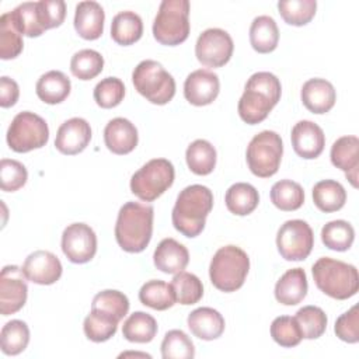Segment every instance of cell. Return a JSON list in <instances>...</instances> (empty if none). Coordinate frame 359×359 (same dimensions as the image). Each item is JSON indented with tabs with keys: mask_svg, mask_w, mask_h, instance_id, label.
<instances>
[{
	"mask_svg": "<svg viewBox=\"0 0 359 359\" xmlns=\"http://www.w3.org/2000/svg\"><path fill=\"white\" fill-rule=\"evenodd\" d=\"M28 296V286L22 268L6 265L0 273V313L10 316L20 311Z\"/></svg>",
	"mask_w": 359,
	"mask_h": 359,
	"instance_id": "cell-14",
	"label": "cell"
},
{
	"mask_svg": "<svg viewBox=\"0 0 359 359\" xmlns=\"http://www.w3.org/2000/svg\"><path fill=\"white\" fill-rule=\"evenodd\" d=\"M22 34L11 20L10 13L0 17V57L3 60L14 59L22 52Z\"/></svg>",
	"mask_w": 359,
	"mask_h": 359,
	"instance_id": "cell-43",
	"label": "cell"
},
{
	"mask_svg": "<svg viewBox=\"0 0 359 359\" xmlns=\"http://www.w3.org/2000/svg\"><path fill=\"white\" fill-rule=\"evenodd\" d=\"M331 163L342 170L352 184L358 188V168H359V139L353 135L337 139L331 146Z\"/></svg>",
	"mask_w": 359,
	"mask_h": 359,
	"instance_id": "cell-19",
	"label": "cell"
},
{
	"mask_svg": "<svg viewBox=\"0 0 359 359\" xmlns=\"http://www.w3.org/2000/svg\"><path fill=\"white\" fill-rule=\"evenodd\" d=\"M316 286L327 296L337 300H346L359 290L358 269L339 259L330 257L318 258L313 268Z\"/></svg>",
	"mask_w": 359,
	"mask_h": 359,
	"instance_id": "cell-4",
	"label": "cell"
},
{
	"mask_svg": "<svg viewBox=\"0 0 359 359\" xmlns=\"http://www.w3.org/2000/svg\"><path fill=\"white\" fill-rule=\"evenodd\" d=\"M143 22L139 14L135 11H121L111 22V38L118 45H132L142 38Z\"/></svg>",
	"mask_w": 359,
	"mask_h": 359,
	"instance_id": "cell-28",
	"label": "cell"
},
{
	"mask_svg": "<svg viewBox=\"0 0 359 359\" xmlns=\"http://www.w3.org/2000/svg\"><path fill=\"white\" fill-rule=\"evenodd\" d=\"M62 264L59 258L43 250L31 252L22 265V272L28 280L36 285H52L62 276Z\"/></svg>",
	"mask_w": 359,
	"mask_h": 359,
	"instance_id": "cell-16",
	"label": "cell"
},
{
	"mask_svg": "<svg viewBox=\"0 0 359 359\" xmlns=\"http://www.w3.org/2000/svg\"><path fill=\"white\" fill-rule=\"evenodd\" d=\"M294 320L302 331L303 338L317 339L320 338L327 328V316L317 306H304L297 310Z\"/></svg>",
	"mask_w": 359,
	"mask_h": 359,
	"instance_id": "cell-42",
	"label": "cell"
},
{
	"mask_svg": "<svg viewBox=\"0 0 359 359\" xmlns=\"http://www.w3.org/2000/svg\"><path fill=\"white\" fill-rule=\"evenodd\" d=\"M136 126L126 118L111 119L104 129V142L114 154H128L137 146Z\"/></svg>",
	"mask_w": 359,
	"mask_h": 359,
	"instance_id": "cell-20",
	"label": "cell"
},
{
	"mask_svg": "<svg viewBox=\"0 0 359 359\" xmlns=\"http://www.w3.org/2000/svg\"><path fill=\"white\" fill-rule=\"evenodd\" d=\"M278 10L285 22L296 27L306 25L311 21L317 10L316 0H279Z\"/></svg>",
	"mask_w": 359,
	"mask_h": 359,
	"instance_id": "cell-41",
	"label": "cell"
},
{
	"mask_svg": "<svg viewBox=\"0 0 359 359\" xmlns=\"http://www.w3.org/2000/svg\"><path fill=\"white\" fill-rule=\"evenodd\" d=\"M224 202L229 212L237 216H247L258 206L259 195L251 184L236 182L226 191Z\"/></svg>",
	"mask_w": 359,
	"mask_h": 359,
	"instance_id": "cell-29",
	"label": "cell"
},
{
	"mask_svg": "<svg viewBox=\"0 0 359 359\" xmlns=\"http://www.w3.org/2000/svg\"><path fill=\"white\" fill-rule=\"evenodd\" d=\"M38 14L45 31L56 28L65 21L66 3L63 0H41L38 1Z\"/></svg>",
	"mask_w": 359,
	"mask_h": 359,
	"instance_id": "cell-50",
	"label": "cell"
},
{
	"mask_svg": "<svg viewBox=\"0 0 359 359\" xmlns=\"http://www.w3.org/2000/svg\"><path fill=\"white\" fill-rule=\"evenodd\" d=\"M154 209L140 202H126L118 212L115 238L126 252H142L150 243Z\"/></svg>",
	"mask_w": 359,
	"mask_h": 359,
	"instance_id": "cell-3",
	"label": "cell"
},
{
	"mask_svg": "<svg viewBox=\"0 0 359 359\" xmlns=\"http://www.w3.org/2000/svg\"><path fill=\"white\" fill-rule=\"evenodd\" d=\"M250 258L237 245H224L216 251L209 265L212 285L220 292L230 293L238 290L247 278Z\"/></svg>",
	"mask_w": 359,
	"mask_h": 359,
	"instance_id": "cell-5",
	"label": "cell"
},
{
	"mask_svg": "<svg viewBox=\"0 0 359 359\" xmlns=\"http://www.w3.org/2000/svg\"><path fill=\"white\" fill-rule=\"evenodd\" d=\"M355 240V230L345 220H332L321 229V241L334 251H346Z\"/></svg>",
	"mask_w": 359,
	"mask_h": 359,
	"instance_id": "cell-37",
	"label": "cell"
},
{
	"mask_svg": "<svg viewBox=\"0 0 359 359\" xmlns=\"http://www.w3.org/2000/svg\"><path fill=\"white\" fill-rule=\"evenodd\" d=\"M157 334V321L144 311L132 313L122 325V335L129 342L146 344L153 341Z\"/></svg>",
	"mask_w": 359,
	"mask_h": 359,
	"instance_id": "cell-32",
	"label": "cell"
},
{
	"mask_svg": "<svg viewBox=\"0 0 359 359\" xmlns=\"http://www.w3.org/2000/svg\"><path fill=\"white\" fill-rule=\"evenodd\" d=\"M175 171L171 161L153 158L142 165L130 178V191L140 201L153 202L174 182Z\"/></svg>",
	"mask_w": 359,
	"mask_h": 359,
	"instance_id": "cell-9",
	"label": "cell"
},
{
	"mask_svg": "<svg viewBox=\"0 0 359 359\" xmlns=\"http://www.w3.org/2000/svg\"><path fill=\"white\" fill-rule=\"evenodd\" d=\"M153 262L158 271L175 275L187 268L189 262V252L187 247L177 240L164 238L154 250Z\"/></svg>",
	"mask_w": 359,
	"mask_h": 359,
	"instance_id": "cell-22",
	"label": "cell"
},
{
	"mask_svg": "<svg viewBox=\"0 0 359 359\" xmlns=\"http://www.w3.org/2000/svg\"><path fill=\"white\" fill-rule=\"evenodd\" d=\"M220 91V81L216 73L208 69H198L188 74L184 83L185 100L196 107L212 104Z\"/></svg>",
	"mask_w": 359,
	"mask_h": 359,
	"instance_id": "cell-15",
	"label": "cell"
},
{
	"mask_svg": "<svg viewBox=\"0 0 359 359\" xmlns=\"http://www.w3.org/2000/svg\"><path fill=\"white\" fill-rule=\"evenodd\" d=\"M20 88L15 80L3 76L0 77V105L3 108L13 107L18 101Z\"/></svg>",
	"mask_w": 359,
	"mask_h": 359,
	"instance_id": "cell-51",
	"label": "cell"
},
{
	"mask_svg": "<svg viewBox=\"0 0 359 359\" xmlns=\"http://www.w3.org/2000/svg\"><path fill=\"white\" fill-rule=\"evenodd\" d=\"M189 1L163 0L153 22V35L161 45L175 46L189 35Z\"/></svg>",
	"mask_w": 359,
	"mask_h": 359,
	"instance_id": "cell-6",
	"label": "cell"
},
{
	"mask_svg": "<svg viewBox=\"0 0 359 359\" xmlns=\"http://www.w3.org/2000/svg\"><path fill=\"white\" fill-rule=\"evenodd\" d=\"M250 42L258 53L275 50L279 42V29L275 20L269 15L255 17L250 27Z\"/></svg>",
	"mask_w": 359,
	"mask_h": 359,
	"instance_id": "cell-27",
	"label": "cell"
},
{
	"mask_svg": "<svg viewBox=\"0 0 359 359\" xmlns=\"http://www.w3.org/2000/svg\"><path fill=\"white\" fill-rule=\"evenodd\" d=\"M294 153L306 160L317 158L325 146V135L323 129L311 121H299L290 133Z\"/></svg>",
	"mask_w": 359,
	"mask_h": 359,
	"instance_id": "cell-18",
	"label": "cell"
},
{
	"mask_svg": "<svg viewBox=\"0 0 359 359\" xmlns=\"http://www.w3.org/2000/svg\"><path fill=\"white\" fill-rule=\"evenodd\" d=\"M212 208L213 194L208 187L194 184L184 188L178 194L171 213L175 230L189 238L199 236Z\"/></svg>",
	"mask_w": 359,
	"mask_h": 359,
	"instance_id": "cell-2",
	"label": "cell"
},
{
	"mask_svg": "<svg viewBox=\"0 0 359 359\" xmlns=\"http://www.w3.org/2000/svg\"><path fill=\"white\" fill-rule=\"evenodd\" d=\"M271 201L283 212L297 210L304 202V191L300 184L292 180H280L271 188Z\"/></svg>",
	"mask_w": 359,
	"mask_h": 359,
	"instance_id": "cell-34",
	"label": "cell"
},
{
	"mask_svg": "<svg viewBox=\"0 0 359 359\" xmlns=\"http://www.w3.org/2000/svg\"><path fill=\"white\" fill-rule=\"evenodd\" d=\"M62 251L73 264H86L97 252V236L86 223L69 224L62 234Z\"/></svg>",
	"mask_w": 359,
	"mask_h": 359,
	"instance_id": "cell-13",
	"label": "cell"
},
{
	"mask_svg": "<svg viewBox=\"0 0 359 359\" xmlns=\"http://www.w3.org/2000/svg\"><path fill=\"white\" fill-rule=\"evenodd\" d=\"M303 105L313 114L328 112L335 101L337 93L334 86L325 79H310L307 80L300 91Z\"/></svg>",
	"mask_w": 359,
	"mask_h": 359,
	"instance_id": "cell-21",
	"label": "cell"
},
{
	"mask_svg": "<svg viewBox=\"0 0 359 359\" xmlns=\"http://www.w3.org/2000/svg\"><path fill=\"white\" fill-rule=\"evenodd\" d=\"M29 328L21 320H11L6 323L0 332V345L4 355H18L28 346Z\"/></svg>",
	"mask_w": 359,
	"mask_h": 359,
	"instance_id": "cell-36",
	"label": "cell"
},
{
	"mask_svg": "<svg viewBox=\"0 0 359 359\" xmlns=\"http://www.w3.org/2000/svg\"><path fill=\"white\" fill-rule=\"evenodd\" d=\"M187 323L191 332L203 341H213L224 331L223 316L212 307L195 309L189 313Z\"/></svg>",
	"mask_w": 359,
	"mask_h": 359,
	"instance_id": "cell-24",
	"label": "cell"
},
{
	"mask_svg": "<svg viewBox=\"0 0 359 359\" xmlns=\"http://www.w3.org/2000/svg\"><path fill=\"white\" fill-rule=\"evenodd\" d=\"M27 180L28 172L22 163L10 158H3L0 161V181L4 192L18 191L25 185Z\"/></svg>",
	"mask_w": 359,
	"mask_h": 359,
	"instance_id": "cell-48",
	"label": "cell"
},
{
	"mask_svg": "<svg viewBox=\"0 0 359 359\" xmlns=\"http://www.w3.org/2000/svg\"><path fill=\"white\" fill-rule=\"evenodd\" d=\"M282 94L279 79L269 72H257L245 83L244 93L238 101V115L248 123L262 122L278 104Z\"/></svg>",
	"mask_w": 359,
	"mask_h": 359,
	"instance_id": "cell-1",
	"label": "cell"
},
{
	"mask_svg": "<svg viewBox=\"0 0 359 359\" xmlns=\"http://www.w3.org/2000/svg\"><path fill=\"white\" fill-rule=\"evenodd\" d=\"M136 91L156 105H164L175 95L174 77L156 60H142L132 73Z\"/></svg>",
	"mask_w": 359,
	"mask_h": 359,
	"instance_id": "cell-7",
	"label": "cell"
},
{
	"mask_svg": "<svg viewBox=\"0 0 359 359\" xmlns=\"http://www.w3.org/2000/svg\"><path fill=\"white\" fill-rule=\"evenodd\" d=\"M94 101L101 108H114L125 97V86L118 77H105L94 87Z\"/></svg>",
	"mask_w": 359,
	"mask_h": 359,
	"instance_id": "cell-47",
	"label": "cell"
},
{
	"mask_svg": "<svg viewBox=\"0 0 359 359\" xmlns=\"http://www.w3.org/2000/svg\"><path fill=\"white\" fill-rule=\"evenodd\" d=\"M72 90L69 77L60 70H50L42 74L35 86L36 95L41 101L55 105L65 101Z\"/></svg>",
	"mask_w": 359,
	"mask_h": 359,
	"instance_id": "cell-26",
	"label": "cell"
},
{
	"mask_svg": "<svg viewBox=\"0 0 359 359\" xmlns=\"http://www.w3.org/2000/svg\"><path fill=\"white\" fill-rule=\"evenodd\" d=\"M119 320L100 310L91 309L90 314L84 318L83 330L86 337L93 342H105L115 335Z\"/></svg>",
	"mask_w": 359,
	"mask_h": 359,
	"instance_id": "cell-35",
	"label": "cell"
},
{
	"mask_svg": "<svg viewBox=\"0 0 359 359\" xmlns=\"http://www.w3.org/2000/svg\"><path fill=\"white\" fill-rule=\"evenodd\" d=\"M91 309L104 311L121 321L129 311V300L126 294H123L122 292L107 289V290L98 292L94 296Z\"/></svg>",
	"mask_w": 359,
	"mask_h": 359,
	"instance_id": "cell-45",
	"label": "cell"
},
{
	"mask_svg": "<svg viewBox=\"0 0 359 359\" xmlns=\"http://www.w3.org/2000/svg\"><path fill=\"white\" fill-rule=\"evenodd\" d=\"M175 302L184 306L198 303L203 296V285L201 279L189 272H178L171 280Z\"/></svg>",
	"mask_w": 359,
	"mask_h": 359,
	"instance_id": "cell-39",
	"label": "cell"
},
{
	"mask_svg": "<svg viewBox=\"0 0 359 359\" xmlns=\"http://www.w3.org/2000/svg\"><path fill=\"white\" fill-rule=\"evenodd\" d=\"M188 168L196 175H208L216 165V149L205 139L194 140L185 151Z\"/></svg>",
	"mask_w": 359,
	"mask_h": 359,
	"instance_id": "cell-31",
	"label": "cell"
},
{
	"mask_svg": "<svg viewBox=\"0 0 359 359\" xmlns=\"http://www.w3.org/2000/svg\"><path fill=\"white\" fill-rule=\"evenodd\" d=\"M105 13L97 1H80L74 11V29L88 41L98 39L104 31Z\"/></svg>",
	"mask_w": 359,
	"mask_h": 359,
	"instance_id": "cell-23",
	"label": "cell"
},
{
	"mask_svg": "<svg viewBox=\"0 0 359 359\" xmlns=\"http://www.w3.org/2000/svg\"><path fill=\"white\" fill-rule=\"evenodd\" d=\"M234 43L222 28H208L196 39L195 56L206 67H222L233 55Z\"/></svg>",
	"mask_w": 359,
	"mask_h": 359,
	"instance_id": "cell-12",
	"label": "cell"
},
{
	"mask_svg": "<svg viewBox=\"0 0 359 359\" xmlns=\"http://www.w3.org/2000/svg\"><path fill=\"white\" fill-rule=\"evenodd\" d=\"M13 22L22 35L29 38L39 36L45 32L41 25L38 14V1H25L18 4L14 10L8 11Z\"/></svg>",
	"mask_w": 359,
	"mask_h": 359,
	"instance_id": "cell-38",
	"label": "cell"
},
{
	"mask_svg": "<svg viewBox=\"0 0 359 359\" xmlns=\"http://www.w3.org/2000/svg\"><path fill=\"white\" fill-rule=\"evenodd\" d=\"M6 139L13 151L27 153L34 149H41L48 143L49 128L39 115L31 111H22L13 118Z\"/></svg>",
	"mask_w": 359,
	"mask_h": 359,
	"instance_id": "cell-10",
	"label": "cell"
},
{
	"mask_svg": "<svg viewBox=\"0 0 359 359\" xmlns=\"http://www.w3.org/2000/svg\"><path fill=\"white\" fill-rule=\"evenodd\" d=\"M133 355H135V356H143V358H151L149 353H137V352H135V353H133V352L121 353V355H119V358H122V356H133Z\"/></svg>",
	"mask_w": 359,
	"mask_h": 359,
	"instance_id": "cell-52",
	"label": "cell"
},
{
	"mask_svg": "<svg viewBox=\"0 0 359 359\" xmlns=\"http://www.w3.org/2000/svg\"><path fill=\"white\" fill-rule=\"evenodd\" d=\"M313 201L324 213L337 212L346 202V191L338 181L323 180L313 187Z\"/></svg>",
	"mask_w": 359,
	"mask_h": 359,
	"instance_id": "cell-30",
	"label": "cell"
},
{
	"mask_svg": "<svg viewBox=\"0 0 359 359\" xmlns=\"http://www.w3.org/2000/svg\"><path fill=\"white\" fill-rule=\"evenodd\" d=\"M276 247L286 261L306 259L314 247V234L307 222L293 219L285 222L276 234Z\"/></svg>",
	"mask_w": 359,
	"mask_h": 359,
	"instance_id": "cell-11",
	"label": "cell"
},
{
	"mask_svg": "<svg viewBox=\"0 0 359 359\" xmlns=\"http://www.w3.org/2000/svg\"><path fill=\"white\" fill-rule=\"evenodd\" d=\"M139 300L142 304L153 310L163 311L174 306L175 294L171 283L160 279H151L140 287Z\"/></svg>",
	"mask_w": 359,
	"mask_h": 359,
	"instance_id": "cell-33",
	"label": "cell"
},
{
	"mask_svg": "<svg viewBox=\"0 0 359 359\" xmlns=\"http://www.w3.org/2000/svg\"><path fill=\"white\" fill-rule=\"evenodd\" d=\"M271 337L278 345L283 348H293L299 345L303 339L297 321L294 320V317L289 316H280L272 321Z\"/></svg>",
	"mask_w": 359,
	"mask_h": 359,
	"instance_id": "cell-46",
	"label": "cell"
},
{
	"mask_svg": "<svg viewBox=\"0 0 359 359\" xmlns=\"http://www.w3.org/2000/svg\"><path fill=\"white\" fill-rule=\"evenodd\" d=\"M283 154L280 136L273 130L257 133L247 146V164L250 171L259 178H269L279 170Z\"/></svg>",
	"mask_w": 359,
	"mask_h": 359,
	"instance_id": "cell-8",
	"label": "cell"
},
{
	"mask_svg": "<svg viewBox=\"0 0 359 359\" xmlns=\"http://www.w3.org/2000/svg\"><path fill=\"white\" fill-rule=\"evenodd\" d=\"M91 140L90 123L83 118H70L65 121L56 133L55 147L67 156L81 153Z\"/></svg>",
	"mask_w": 359,
	"mask_h": 359,
	"instance_id": "cell-17",
	"label": "cell"
},
{
	"mask_svg": "<svg viewBox=\"0 0 359 359\" xmlns=\"http://www.w3.org/2000/svg\"><path fill=\"white\" fill-rule=\"evenodd\" d=\"M307 276L304 269L286 271L275 285V299L285 306L299 304L307 294Z\"/></svg>",
	"mask_w": 359,
	"mask_h": 359,
	"instance_id": "cell-25",
	"label": "cell"
},
{
	"mask_svg": "<svg viewBox=\"0 0 359 359\" xmlns=\"http://www.w3.org/2000/svg\"><path fill=\"white\" fill-rule=\"evenodd\" d=\"M104 69V57L94 49H81L72 56L70 70L79 80H91Z\"/></svg>",
	"mask_w": 359,
	"mask_h": 359,
	"instance_id": "cell-40",
	"label": "cell"
},
{
	"mask_svg": "<svg viewBox=\"0 0 359 359\" xmlns=\"http://www.w3.org/2000/svg\"><path fill=\"white\" fill-rule=\"evenodd\" d=\"M161 356L164 359H192L195 345L184 331L171 330L163 338Z\"/></svg>",
	"mask_w": 359,
	"mask_h": 359,
	"instance_id": "cell-44",
	"label": "cell"
},
{
	"mask_svg": "<svg viewBox=\"0 0 359 359\" xmlns=\"http://www.w3.org/2000/svg\"><path fill=\"white\" fill-rule=\"evenodd\" d=\"M334 331L337 337L348 344H356L359 341V313L358 306H352L348 311L341 314L337 321Z\"/></svg>",
	"mask_w": 359,
	"mask_h": 359,
	"instance_id": "cell-49",
	"label": "cell"
}]
</instances>
